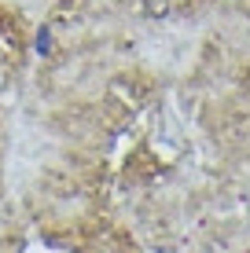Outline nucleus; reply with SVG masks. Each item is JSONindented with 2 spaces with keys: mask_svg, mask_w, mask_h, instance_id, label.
I'll list each match as a JSON object with an SVG mask.
<instances>
[{
  "mask_svg": "<svg viewBox=\"0 0 250 253\" xmlns=\"http://www.w3.org/2000/svg\"><path fill=\"white\" fill-rule=\"evenodd\" d=\"M33 48H37V55H41V59H48V55H51V48H55L51 26H41V30H37V41H33Z\"/></svg>",
  "mask_w": 250,
  "mask_h": 253,
  "instance_id": "nucleus-1",
  "label": "nucleus"
}]
</instances>
